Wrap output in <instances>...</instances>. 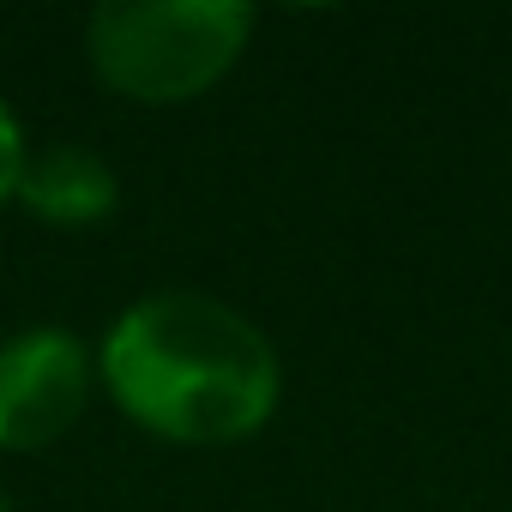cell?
I'll return each instance as SVG.
<instances>
[{
    "mask_svg": "<svg viewBox=\"0 0 512 512\" xmlns=\"http://www.w3.org/2000/svg\"><path fill=\"white\" fill-rule=\"evenodd\" d=\"M0 512H13V506H7V494H0Z\"/></svg>",
    "mask_w": 512,
    "mask_h": 512,
    "instance_id": "6",
    "label": "cell"
},
{
    "mask_svg": "<svg viewBox=\"0 0 512 512\" xmlns=\"http://www.w3.org/2000/svg\"><path fill=\"white\" fill-rule=\"evenodd\" d=\"M97 374L145 434L175 446H235L260 434L284 386L272 338L199 290L133 302L109 326Z\"/></svg>",
    "mask_w": 512,
    "mask_h": 512,
    "instance_id": "1",
    "label": "cell"
},
{
    "mask_svg": "<svg viewBox=\"0 0 512 512\" xmlns=\"http://www.w3.org/2000/svg\"><path fill=\"white\" fill-rule=\"evenodd\" d=\"M19 169H25V133H19L13 109L0 103V205L19 193Z\"/></svg>",
    "mask_w": 512,
    "mask_h": 512,
    "instance_id": "5",
    "label": "cell"
},
{
    "mask_svg": "<svg viewBox=\"0 0 512 512\" xmlns=\"http://www.w3.org/2000/svg\"><path fill=\"white\" fill-rule=\"evenodd\" d=\"M31 217L43 223H97L115 211V169L85 151V145H49V151H25L19 169V193H13Z\"/></svg>",
    "mask_w": 512,
    "mask_h": 512,
    "instance_id": "4",
    "label": "cell"
},
{
    "mask_svg": "<svg viewBox=\"0 0 512 512\" xmlns=\"http://www.w3.org/2000/svg\"><path fill=\"white\" fill-rule=\"evenodd\" d=\"M91 404V350L61 326L0 344V452L55 446Z\"/></svg>",
    "mask_w": 512,
    "mask_h": 512,
    "instance_id": "3",
    "label": "cell"
},
{
    "mask_svg": "<svg viewBox=\"0 0 512 512\" xmlns=\"http://www.w3.org/2000/svg\"><path fill=\"white\" fill-rule=\"evenodd\" d=\"M253 13L235 0H115L85 25L97 79L127 103H187L247 49Z\"/></svg>",
    "mask_w": 512,
    "mask_h": 512,
    "instance_id": "2",
    "label": "cell"
}]
</instances>
